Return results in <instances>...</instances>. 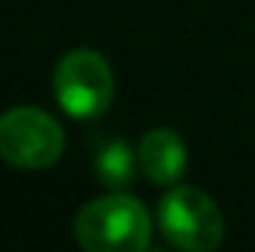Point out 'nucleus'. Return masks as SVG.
Instances as JSON below:
<instances>
[{"label":"nucleus","instance_id":"nucleus-1","mask_svg":"<svg viewBox=\"0 0 255 252\" xmlns=\"http://www.w3.org/2000/svg\"><path fill=\"white\" fill-rule=\"evenodd\" d=\"M74 238L89 252H139L151 241V217L139 199L113 190L77 211Z\"/></svg>","mask_w":255,"mask_h":252},{"label":"nucleus","instance_id":"nucleus-2","mask_svg":"<svg viewBox=\"0 0 255 252\" xmlns=\"http://www.w3.org/2000/svg\"><path fill=\"white\" fill-rule=\"evenodd\" d=\"M163 238L187 252H211L226 238V220L217 202L199 187H175L157 205Z\"/></svg>","mask_w":255,"mask_h":252},{"label":"nucleus","instance_id":"nucleus-3","mask_svg":"<svg viewBox=\"0 0 255 252\" xmlns=\"http://www.w3.org/2000/svg\"><path fill=\"white\" fill-rule=\"evenodd\" d=\"M116 92L110 63L89 48L68 51L54 71V98L68 116L95 119L101 116Z\"/></svg>","mask_w":255,"mask_h":252},{"label":"nucleus","instance_id":"nucleus-4","mask_svg":"<svg viewBox=\"0 0 255 252\" xmlns=\"http://www.w3.org/2000/svg\"><path fill=\"white\" fill-rule=\"evenodd\" d=\"M65 133L39 107H12L0 116V157L18 169H45L60 160Z\"/></svg>","mask_w":255,"mask_h":252},{"label":"nucleus","instance_id":"nucleus-5","mask_svg":"<svg viewBox=\"0 0 255 252\" xmlns=\"http://www.w3.org/2000/svg\"><path fill=\"white\" fill-rule=\"evenodd\" d=\"M139 169L154 181V184H175L184 175L187 166V148L181 136L169 127H154L142 136L139 142Z\"/></svg>","mask_w":255,"mask_h":252},{"label":"nucleus","instance_id":"nucleus-6","mask_svg":"<svg viewBox=\"0 0 255 252\" xmlns=\"http://www.w3.org/2000/svg\"><path fill=\"white\" fill-rule=\"evenodd\" d=\"M136 163H139V154H133L130 142L119 139V136L101 139L98 148H95V157H92L98 181L110 190L128 187L133 181V175H136Z\"/></svg>","mask_w":255,"mask_h":252}]
</instances>
